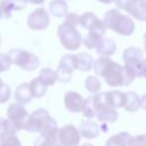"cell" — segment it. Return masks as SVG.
I'll return each mask as SVG.
<instances>
[{"instance_id": "cell-1", "label": "cell", "mask_w": 146, "mask_h": 146, "mask_svg": "<svg viewBox=\"0 0 146 146\" xmlns=\"http://www.w3.org/2000/svg\"><path fill=\"white\" fill-rule=\"evenodd\" d=\"M94 70L98 76L104 78L111 87H127L125 72L123 66L112 60L110 57H99L94 62Z\"/></svg>"}, {"instance_id": "cell-2", "label": "cell", "mask_w": 146, "mask_h": 146, "mask_svg": "<svg viewBox=\"0 0 146 146\" xmlns=\"http://www.w3.org/2000/svg\"><path fill=\"white\" fill-rule=\"evenodd\" d=\"M104 24L106 29H111L112 31L121 34V35H130L135 31L133 21L125 15H122L119 9H111L104 16Z\"/></svg>"}, {"instance_id": "cell-3", "label": "cell", "mask_w": 146, "mask_h": 146, "mask_svg": "<svg viewBox=\"0 0 146 146\" xmlns=\"http://www.w3.org/2000/svg\"><path fill=\"white\" fill-rule=\"evenodd\" d=\"M7 121L9 127V133L15 135L19 130L24 129L26 120L29 117V113L24 105L18 103H13L9 105L7 110Z\"/></svg>"}, {"instance_id": "cell-4", "label": "cell", "mask_w": 146, "mask_h": 146, "mask_svg": "<svg viewBox=\"0 0 146 146\" xmlns=\"http://www.w3.org/2000/svg\"><path fill=\"white\" fill-rule=\"evenodd\" d=\"M57 35L63 47L67 50H76L82 43L81 33L74 26L67 25L65 23H62L58 26Z\"/></svg>"}, {"instance_id": "cell-5", "label": "cell", "mask_w": 146, "mask_h": 146, "mask_svg": "<svg viewBox=\"0 0 146 146\" xmlns=\"http://www.w3.org/2000/svg\"><path fill=\"white\" fill-rule=\"evenodd\" d=\"M8 57L11 62V64L17 65L18 67L25 70V71H34L39 66V58L33 52L14 48L9 51Z\"/></svg>"}, {"instance_id": "cell-6", "label": "cell", "mask_w": 146, "mask_h": 146, "mask_svg": "<svg viewBox=\"0 0 146 146\" xmlns=\"http://www.w3.org/2000/svg\"><path fill=\"white\" fill-rule=\"evenodd\" d=\"M95 99V108H96V117L100 122H110L113 123L117 120L119 113L115 108L111 107L106 100H105V95L104 92L94 95Z\"/></svg>"}, {"instance_id": "cell-7", "label": "cell", "mask_w": 146, "mask_h": 146, "mask_svg": "<svg viewBox=\"0 0 146 146\" xmlns=\"http://www.w3.org/2000/svg\"><path fill=\"white\" fill-rule=\"evenodd\" d=\"M122 58L124 60V66L132 71L136 78H141V65L144 62L143 51L137 47H130L123 51Z\"/></svg>"}, {"instance_id": "cell-8", "label": "cell", "mask_w": 146, "mask_h": 146, "mask_svg": "<svg viewBox=\"0 0 146 146\" xmlns=\"http://www.w3.org/2000/svg\"><path fill=\"white\" fill-rule=\"evenodd\" d=\"M51 116L49 115L48 111L44 108H38L29 114L24 129L29 132H42V130L48 124Z\"/></svg>"}, {"instance_id": "cell-9", "label": "cell", "mask_w": 146, "mask_h": 146, "mask_svg": "<svg viewBox=\"0 0 146 146\" xmlns=\"http://www.w3.org/2000/svg\"><path fill=\"white\" fill-rule=\"evenodd\" d=\"M119 9L125 10L133 18L146 22V0H114Z\"/></svg>"}, {"instance_id": "cell-10", "label": "cell", "mask_w": 146, "mask_h": 146, "mask_svg": "<svg viewBox=\"0 0 146 146\" xmlns=\"http://www.w3.org/2000/svg\"><path fill=\"white\" fill-rule=\"evenodd\" d=\"M49 25V14L44 8L34 9L27 17V26L34 31H41Z\"/></svg>"}, {"instance_id": "cell-11", "label": "cell", "mask_w": 146, "mask_h": 146, "mask_svg": "<svg viewBox=\"0 0 146 146\" xmlns=\"http://www.w3.org/2000/svg\"><path fill=\"white\" fill-rule=\"evenodd\" d=\"M59 139L62 146H78L81 135L79 129L73 124H66L59 129Z\"/></svg>"}, {"instance_id": "cell-12", "label": "cell", "mask_w": 146, "mask_h": 146, "mask_svg": "<svg viewBox=\"0 0 146 146\" xmlns=\"http://www.w3.org/2000/svg\"><path fill=\"white\" fill-rule=\"evenodd\" d=\"M84 99L82 96L75 91H68L64 96V105L67 111L72 113H79L82 111Z\"/></svg>"}, {"instance_id": "cell-13", "label": "cell", "mask_w": 146, "mask_h": 146, "mask_svg": "<svg viewBox=\"0 0 146 146\" xmlns=\"http://www.w3.org/2000/svg\"><path fill=\"white\" fill-rule=\"evenodd\" d=\"M26 3H24L22 0H1L0 1V13L1 17L9 18L15 10H22L25 7Z\"/></svg>"}, {"instance_id": "cell-14", "label": "cell", "mask_w": 146, "mask_h": 146, "mask_svg": "<svg viewBox=\"0 0 146 146\" xmlns=\"http://www.w3.org/2000/svg\"><path fill=\"white\" fill-rule=\"evenodd\" d=\"M105 95V100L106 103L113 107V108H119V107H124L125 105V94L120 91V90H112L108 92H104Z\"/></svg>"}, {"instance_id": "cell-15", "label": "cell", "mask_w": 146, "mask_h": 146, "mask_svg": "<svg viewBox=\"0 0 146 146\" xmlns=\"http://www.w3.org/2000/svg\"><path fill=\"white\" fill-rule=\"evenodd\" d=\"M80 135L87 139H94L96 138L100 132V127L95 121H83L79 127Z\"/></svg>"}, {"instance_id": "cell-16", "label": "cell", "mask_w": 146, "mask_h": 146, "mask_svg": "<svg viewBox=\"0 0 146 146\" xmlns=\"http://www.w3.org/2000/svg\"><path fill=\"white\" fill-rule=\"evenodd\" d=\"M96 50H97V54L100 55V57H110L114 55V52L116 51V44L112 39L103 38L98 43Z\"/></svg>"}, {"instance_id": "cell-17", "label": "cell", "mask_w": 146, "mask_h": 146, "mask_svg": "<svg viewBox=\"0 0 146 146\" xmlns=\"http://www.w3.org/2000/svg\"><path fill=\"white\" fill-rule=\"evenodd\" d=\"M68 8H67V3L65 0H51L49 3V11L52 16L57 17V18H62L64 16H66Z\"/></svg>"}, {"instance_id": "cell-18", "label": "cell", "mask_w": 146, "mask_h": 146, "mask_svg": "<svg viewBox=\"0 0 146 146\" xmlns=\"http://www.w3.org/2000/svg\"><path fill=\"white\" fill-rule=\"evenodd\" d=\"M76 57V70L82 72H88L94 67V58L87 52H80L75 55Z\"/></svg>"}, {"instance_id": "cell-19", "label": "cell", "mask_w": 146, "mask_h": 146, "mask_svg": "<svg viewBox=\"0 0 146 146\" xmlns=\"http://www.w3.org/2000/svg\"><path fill=\"white\" fill-rule=\"evenodd\" d=\"M131 135L129 132L122 131L116 135L111 136L106 140V146H129V143L131 140Z\"/></svg>"}, {"instance_id": "cell-20", "label": "cell", "mask_w": 146, "mask_h": 146, "mask_svg": "<svg viewBox=\"0 0 146 146\" xmlns=\"http://www.w3.org/2000/svg\"><path fill=\"white\" fill-rule=\"evenodd\" d=\"M32 95H31V90L27 83H21L15 91V99L17 100L18 104H27L31 102L32 99Z\"/></svg>"}, {"instance_id": "cell-21", "label": "cell", "mask_w": 146, "mask_h": 146, "mask_svg": "<svg viewBox=\"0 0 146 146\" xmlns=\"http://www.w3.org/2000/svg\"><path fill=\"white\" fill-rule=\"evenodd\" d=\"M125 105L124 110L128 112H136L140 108V97L135 91H128L125 92Z\"/></svg>"}, {"instance_id": "cell-22", "label": "cell", "mask_w": 146, "mask_h": 146, "mask_svg": "<svg viewBox=\"0 0 146 146\" xmlns=\"http://www.w3.org/2000/svg\"><path fill=\"white\" fill-rule=\"evenodd\" d=\"M29 87H30V90H31V95L34 98H41L47 92V86L39 78L33 79L29 83Z\"/></svg>"}, {"instance_id": "cell-23", "label": "cell", "mask_w": 146, "mask_h": 146, "mask_svg": "<svg viewBox=\"0 0 146 146\" xmlns=\"http://www.w3.org/2000/svg\"><path fill=\"white\" fill-rule=\"evenodd\" d=\"M47 87L48 86H54L55 82L57 81V75H56V71L51 70V68H42L40 71V74L38 76Z\"/></svg>"}, {"instance_id": "cell-24", "label": "cell", "mask_w": 146, "mask_h": 146, "mask_svg": "<svg viewBox=\"0 0 146 146\" xmlns=\"http://www.w3.org/2000/svg\"><path fill=\"white\" fill-rule=\"evenodd\" d=\"M82 114L87 119H92L96 116V108H95V99L94 96H90L84 99L83 106H82Z\"/></svg>"}, {"instance_id": "cell-25", "label": "cell", "mask_w": 146, "mask_h": 146, "mask_svg": "<svg viewBox=\"0 0 146 146\" xmlns=\"http://www.w3.org/2000/svg\"><path fill=\"white\" fill-rule=\"evenodd\" d=\"M58 66H62V67H64V68L73 72L74 70H76V57H75V55H73V54H66V55H64L62 57Z\"/></svg>"}, {"instance_id": "cell-26", "label": "cell", "mask_w": 146, "mask_h": 146, "mask_svg": "<svg viewBox=\"0 0 146 146\" xmlns=\"http://www.w3.org/2000/svg\"><path fill=\"white\" fill-rule=\"evenodd\" d=\"M84 84H86L87 90L89 92H91V94H95V95L99 94L100 88H102V83H100L99 79L96 78V76H92V75H90V76H88L86 79V83Z\"/></svg>"}, {"instance_id": "cell-27", "label": "cell", "mask_w": 146, "mask_h": 146, "mask_svg": "<svg viewBox=\"0 0 146 146\" xmlns=\"http://www.w3.org/2000/svg\"><path fill=\"white\" fill-rule=\"evenodd\" d=\"M102 39H103L102 35L89 32V33L86 35V38L83 39V44H84L88 49H96Z\"/></svg>"}, {"instance_id": "cell-28", "label": "cell", "mask_w": 146, "mask_h": 146, "mask_svg": "<svg viewBox=\"0 0 146 146\" xmlns=\"http://www.w3.org/2000/svg\"><path fill=\"white\" fill-rule=\"evenodd\" d=\"M97 18H98V17H97L94 13H84V14H82L81 16H79V24H80L83 29L89 30L90 26L96 22Z\"/></svg>"}, {"instance_id": "cell-29", "label": "cell", "mask_w": 146, "mask_h": 146, "mask_svg": "<svg viewBox=\"0 0 146 146\" xmlns=\"http://www.w3.org/2000/svg\"><path fill=\"white\" fill-rule=\"evenodd\" d=\"M0 146H22L16 135L6 133L0 137Z\"/></svg>"}, {"instance_id": "cell-30", "label": "cell", "mask_w": 146, "mask_h": 146, "mask_svg": "<svg viewBox=\"0 0 146 146\" xmlns=\"http://www.w3.org/2000/svg\"><path fill=\"white\" fill-rule=\"evenodd\" d=\"M56 75H57V80L63 82V83H66L68 81H71L72 79V72L62 67V66H58L57 70H56Z\"/></svg>"}, {"instance_id": "cell-31", "label": "cell", "mask_w": 146, "mask_h": 146, "mask_svg": "<svg viewBox=\"0 0 146 146\" xmlns=\"http://www.w3.org/2000/svg\"><path fill=\"white\" fill-rule=\"evenodd\" d=\"M42 137H44L47 139L49 146H62L60 139H59V129H56V130L51 131L50 133H48L46 136H42Z\"/></svg>"}, {"instance_id": "cell-32", "label": "cell", "mask_w": 146, "mask_h": 146, "mask_svg": "<svg viewBox=\"0 0 146 146\" xmlns=\"http://www.w3.org/2000/svg\"><path fill=\"white\" fill-rule=\"evenodd\" d=\"M10 95H11V91H10L9 86L6 84V83H3L0 87V104H3L7 100H9Z\"/></svg>"}, {"instance_id": "cell-33", "label": "cell", "mask_w": 146, "mask_h": 146, "mask_svg": "<svg viewBox=\"0 0 146 146\" xmlns=\"http://www.w3.org/2000/svg\"><path fill=\"white\" fill-rule=\"evenodd\" d=\"M10 65H11V62H10L8 55L0 52V73L8 71Z\"/></svg>"}, {"instance_id": "cell-34", "label": "cell", "mask_w": 146, "mask_h": 146, "mask_svg": "<svg viewBox=\"0 0 146 146\" xmlns=\"http://www.w3.org/2000/svg\"><path fill=\"white\" fill-rule=\"evenodd\" d=\"M129 146H146V135H137L131 137Z\"/></svg>"}, {"instance_id": "cell-35", "label": "cell", "mask_w": 146, "mask_h": 146, "mask_svg": "<svg viewBox=\"0 0 146 146\" xmlns=\"http://www.w3.org/2000/svg\"><path fill=\"white\" fill-rule=\"evenodd\" d=\"M65 24L67 25H71V26H76L79 24V15L75 14V13H70L65 16V21H64Z\"/></svg>"}, {"instance_id": "cell-36", "label": "cell", "mask_w": 146, "mask_h": 146, "mask_svg": "<svg viewBox=\"0 0 146 146\" xmlns=\"http://www.w3.org/2000/svg\"><path fill=\"white\" fill-rule=\"evenodd\" d=\"M6 133H9L8 121H7V119L0 117V137L3 136V135H6Z\"/></svg>"}, {"instance_id": "cell-37", "label": "cell", "mask_w": 146, "mask_h": 146, "mask_svg": "<svg viewBox=\"0 0 146 146\" xmlns=\"http://www.w3.org/2000/svg\"><path fill=\"white\" fill-rule=\"evenodd\" d=\"M33 146H49V144H48V141H47V139H46L44 137L39 136V137L34 140Z\"/></svg>"}, {"instance_id": "cell-38", "label": "cell", "mask_w": 146, "mask_h": 146, "mask_svg": "<svg viewBox=\"0 0 146 146\" xmlns=\"http://www.w3.org/2000/svg\"><path fill=\"white\" fill-rule=\"evenodd\" d=\"M141 78L146 79V58H144V62L141 65Z\"/></svg>"}, {"instance_id": "cell-39", "label": "cell", "mask_w": 146, "mask_h": 146, "mask_svg": "<svg viewBox=\"0 0 146 146\" xmlns=\"http://www.w3.org/2000/svg\"><path fill=\"white\" fill-rule=\"evenodd\" d=\"M24 3H27V2H30V3H33V5H40V3H42L44 0H22Z\"/></svg>"}, {"instance_id": "cell-40", "label": "cell", "mask_w": 146, "mask_h": 146, "mask_svg": "<svg viewBox=\"0 0 146 146\" xmlns=\"http://www.w3.org/2000/svg\"><path fill=\"white\" fill-rule=\"evenodd\" d=\"M140 107H143L146 111V94L144 96H141V98H140Z\"/></svg>"}, {"instance_id": "cell-41", "label": "cell", "mask_w": 146, "mask_h": 146, "mask_svg": "<svg viewBox=\"0 0 146 146\" xmlns=\"http://www.w3.org/2000/svg\"><path fill=\"white\" fill-rule=\"evenodd\" d=\"M97 1H99V2H102V3H106V5H108V3H112L114 0H97Z\"/></svg>"}, {"instance_id": "cell-42", "label": "cell", "mask_w": 146, "mask_h": 146, "mask_svg": "<svg viewBox=\"0 0 146 146\" xmlns=\"http://www.w3.org/2000/svg\"><path fill=\"white\" fill-rule=\"evenodd\" d=\"M144 47H145V52H146V33L144 34Z\"/></svg>"}, {"instance_id": "cell-43", "label": "cell", "mask_w": 146, "mask_h": 146, "mask_svg": "<svg viewBox=\"0 0 146 146\" xmlns=\"http://www.w3.org/2000/svg\"><path fill=\"white\" fill-rule=\"evenodd\" d=\"M82 146H94V145H91V144H88V143H87V144H83Z\"/></svg>"}, {"instance_id": "cell-44", "label": "cell", "mask_w": 146, "mask_h": 146, "mask_svg": "<svg viewBox=\"0 0 146 146\" xmlns=\"http://www.w3.org/2000/svg\"><path fill=\"white\" fill-rule=\"evenodd\" d=\"M3 83H5V82H3V81H2V80H1V79H0V87H1V86H2V84H3Z\"/></svg>"}, {"instance_id": "cell-45", "label": "cell", "mask_w": 146, "mask_h": 146, "mask_svg": "<svg viewBox=\"0 0 146 146\" xmlns=\"http://www.w3.org/2000/svg\"><path fill=\"white\" fill-rule=\"evenodd\" d=\"M0 17H1V13H0Z\"/></svg>"}, {"instance_id": "cell-46", "label": "cell", "mask_w": 146, "mask_h": 146, "mask_svg": "<svg viewBox=\"0 0 146 146\" xmlns=\"http://www.w3.org/2000/svg\"><path fill=\"white\" fill-rule=\"evenodd\" d=\"M0 43H1V39H0Z\"/></svg>"}]
</instances>
